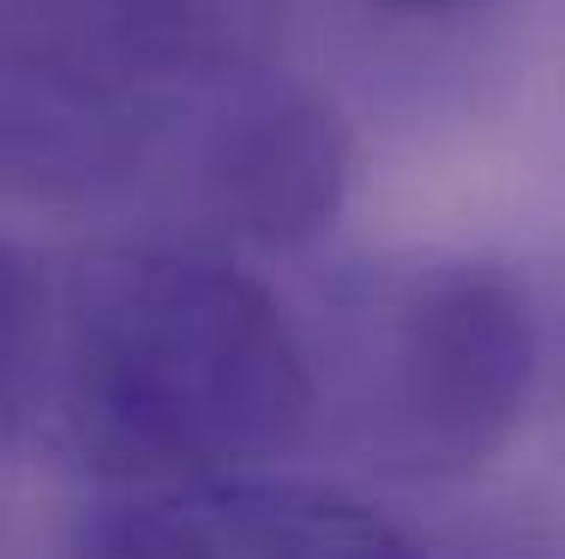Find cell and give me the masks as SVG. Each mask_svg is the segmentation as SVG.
I'll return each instance as SVG.
<instances>
[{"label": "cell", "instance_id": "obj_1", "mask_svg": "<svg viewBox=\"0 0 565 559\" xmlns=\"http://www.w3.org/2000/svg\"><path fill=\"white\" fill-rule=\"evenodd\" d=\"M49 379L103 494L277 470L313 445L301 313L228 252L103 241L55 283Z\"/></svg>", "mask_w": 565, "mask_h": 559}, {"label": "cell", "instance_id": "obj_4", "mask_svg": "<svg viewBox=\"0 0 565 559\" xmlns=\"http://www.w3.org/2000/svg\"><path fill=\"white\" fill-rule=\"evenodd\" d=\"M247 61V0H0V85L127 103Z\"/></svg>", "mask_w": 565, "mask_h": 559}, {"label": "cell", "instance_id": "obj_6", "mask_svg": "<svg viewBox=\"0 0 565 559\" xmlns=\"http://www.w3.org/2000/svg\"><path fill=\"white\" fill-rule=\"evenodd\" d=\"M427 559H565V524L542 517H476L427 536Z\"/></svg>", "mask_w": 565, "mask_h": 559}, {"label": "cell", "instance_id": "obj_5", "mask_svg": "<svg viewBox=\"0 0 565 559\" xmlns=\"http://www.w3.org/2000/svg\"><path fill=\"white\" fill-rule=\"evenodd\" d=\"M0 211L103 223L109 241H151L157 90L78 103L0 85Z\"/></svg>", "mask_w": 565, "mask_h": 559}, {"label": "cell", "instance_id": "obj_3", "mask_svg": "<svg viewBox=\"0 0 565 559\" xmlns=\"http://www.w3.org/2000/svg\"><path fill=\"white\" fill-rule=\"evenodd\" d=\"M66 559H427V541L349 487L223 475L85 505Z\"/></svg>", "mask_w": 565, "mask_h": 559}, {"label": "cell", "instance_id": "obj_7", "mask_svg": "<svg viewBox=\"0 0 565 559\" xmlns=\"http://www.w3.org/2000/svg\"><path fill=\"white\" fill-rule=\"evenodd\" d=\"M542 397L554 416L559 451H565V289L542 301Z\"/></svg>", "mask_w": 565, "mask_h": 559}, {"label": "cell", "instance_id": "obj_2", "mask_svg": "<svg viewBox=\"0 0 565 559\" xmlns=\"http://www.w3.org/2000/svg\"><path fill=\"white\" fill-rule=\"evenodd\" d=\"M313 445L380 482H469L542 397V295L469 252L355 259L301 313Z\"/></svg>", "mask_w": 565, "mask_h": 559}, {"label": "cell", "instance_id": "obj_8", "mask_svg": "<svg viewBox=\"0 0 565 559\" xmlns=\"http://www.w3.org/2000/svg\"><path fill=\"white\" fill-rule=\"evenodd\" d=\"M367 7H385V12H457L469 0H367Z\"/></svg>", "mask_w": 565, "mask_h": 559}]
</instances>
